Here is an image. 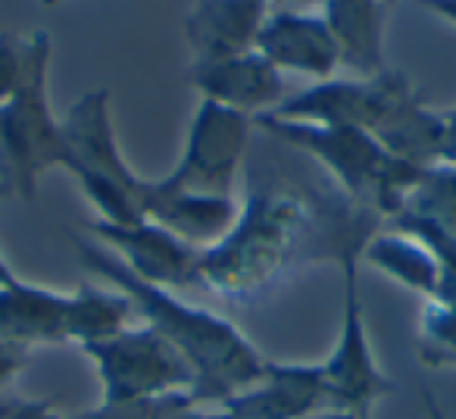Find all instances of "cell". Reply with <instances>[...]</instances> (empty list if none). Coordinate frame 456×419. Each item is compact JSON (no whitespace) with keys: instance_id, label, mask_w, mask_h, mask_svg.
<instances>
[{"instance_id":"obj_1","label":"cell","mask_w":456,"mask_h":419,"mask_svg":"<svg viewBox=\"0 0 456 419\" xmlns=\"http://www.w3.org/2000/svg\"><path fill=\"white\" fill-rule=\"evenodd\" d=\"M248 188L235 226L200 254L197 288L228 300H250L288 273L316 263L360 260L381 219L356 207L322 169L306 178L273 160L244 166Z\"/></svg>"},{"instance_id":"obj_2","label":"cell","mask_w":456,"mask_h":419,"mask_svg":"<svg viewBox=\"0 0 456 419\" xmlns=\"http://www.w3.org/2000/svg\"><path fill=\"white\" fill-rule=\"evenodd\" d=\"M69 238L76 244L82 267L126 294L134 313L144 319V325L163 335L191 363V369H194L191 398L197 407H219L222 400L250 388L263 375L269 360L228 316L188 304L182 294L169 292V288L141 282L101 242L78 235Z\"/></svg>"},{"instance_id":"obj_3","label":"cell","mask_w":456,"mask_h":419,"mask_svg":"<svg viewBox=\"0 0 456 419\" xmlns=\"http://www.w3.org/2000/svg\"><path fill=\"white\" fill-rule=\"evenodd\" d=\"M254 126L266 138L304 153L335 182L344 197L369 210L381 223H391L397 217L406 197L425 176V169L394 157L379 144V138L362 128L313 126V122H291L275 116H256Z\"/></svg>"},{"instance_id":"obj_4","label":"cell","mask_w":456,"mask_h":419,"mask_svg":"<svg viewBox=\"0 0 456 419\" xmlns=\"http://www.w3.org/2000/svg\"><path fill=\"white\" fill-rule=\"evenodd\" d=\"M69 163L66 172L78 182L88 203L97 210V223L134 226L144 217L147 178L128 166L116 138L110 91L91 88L63 116Z\"/></svg>"},{"instance_id":"obj_5","label":"cell","mask_w":456,"mask_h":419,"mask_svg":"<svg viewBox=\"0 0 456 419\" xmlns=\"http://www.w3.org/2000/svg\"><path fill=\"white\" fill-rule=\"evenodd\" d=\"M51 35L38 29L32 70L22 88L0 107V188L4 197L35 201L41 178L51 169H66L69 147H66L63 119L51 107Z\"/></svg>"},{"instance_id":"obj_6","label":"cell","mask_w":456,"mask_h":419,"mask_svg":"<svg viewBox=\"0 0 456 419\" xmlns=\"http://www.w3.org/2000/svg\"><path fill=\"white\" fill-rule=\"evenodd\" d=\"M101 382V404H138L194 391L191 363L151 325L122 329L82 348Z\"/></svg>"},{"instance_id":"obj_7","label":"cell","mask_w":456,"mask_h":419,"mask_svg":"<svg viewBox=\"0 0 456 419\" xmlns=\"http://www.w3.org/2000/svg\"><path fill=\"white\" fill-rule=\"evenodd\" d=\"M254 132V116L219 107L213 101H200L191 116L175 169L166 172L159 182L178 191H194V194L235 197L248 166Z\"/></svg>"},{"instance_id":"obj_8","label":"cell","mask_w":456,"mask_h":419,"mask_svg":"<svg viewBox=\"0 0 456 419\" xmlns=\"http://www.w3.org/2000/svg\"><path fill=\"white\" fill-rule=\"evenodd\" d=\"M356 273H360V260L341 263V325H338L335 350L325 360H319V366H322V379L329 385L331 410H344L360 419H369L372 407L381 398L397 391V385L379 366V357H375L372 341H369L360 298V275Z\"/></svg>"},{"instance_id":"obj_9","label":"cell","mask_w":456,"mask_h":419,"mask_svg":"<svg viewBox=\"0 0 456 419\" xmlns=\"http://www.w3.org/2000/svg\"><path fill=\"white\" fill-rule=\"evenodd\" d=\"M416 94V85L403 72L385 70L379 76H354V78H329L313 82L310 88L288 94L281 107H275V119L313 122V126H344L362 128L375 138L379 128L391 119V113Z\"/></svg>"},{"instance_id":"obj_10","label":"cell","mask_w":456,"mask_h":419,"mask_svg":"<svg viewBox=\"0 0 456 419\" xmlns=\"http://www.w3.org/2000/svg\"><path fill=\"white\" fill-rule=\"evenodd\" d=\"M88 229L141 282H151V285L169 288L178 294L197 288V269H200L203 251L182 242L153 219H141L134 226H110L94 219Z\"/></svg>"},{"instance_id":"obj_11","label":"cell","mask_w":456,"mask_h":419,"mask_svg":"<svg viewBox=\"0 0 456 419\" xmlns=\"http://www.w3.org/2000/svg\"><path fill=\"white\" fill-rule=\"evenodd\" d=\"M219 407L235 419H316L331 410V398L319 363L269 360L254 385Z\"/></svg>"},{"instance_id":"obj_12","label":"cell","mask_w":456,"mask_h":419,"mask_svg":"<svg viewBox=\"0 0 456 419\" xmlns=\"http://www.w3.org/2000/svg\"><path fill=\"white\" fill-rule=\"evenodd\" d=\"M256 53L266 57L285 76H306L329 82L341 70V47L322 13L310 10H269L256 38Z\"/></svg>"},{"instance_id":"obj_13","label":"cell","mask_w":456,"mask_h":419,"mask_svg":"<svg viewBox=\"0 0 456 419\" xmlns=\"http://www.w3.org/2000/svg\"><path fill=\"white\" fill-rule=\"evenodd\" d=\"M188 76L200 101H213L219 107L254 116V119L273 113L288 101L285 76L256 51L241 53V57L209 60V63H191Z\"/></svg>"},{"instance_id":"obj_14","label":"cell","mask_w":456,"mask_h":419,"mask_svg":"<svg viewBox=\"0 0 456 419\" xmlns=\"http://www.w3.org/2000/svg\"><path fill=\"white\" fill-rule=\"evenodd\" d=\"M0 341L32 350L72 344V292L20 279L0 288Z\"/></svg>"},{"instance_id":"obj_15","label":"cell","mask_w":456,"mask_h":419,"mask_svg":"<svg viewBox=\"0 0 456 419\" xmlns=\"http://www.w3.org/2000/svg\"><path fill=\"white\" fill-rule=\"evenodd\" d=\"M266 16V0H194V7L184 16V38L194 63L256 51Z\"/></svg>"},{"instance_id":"obj_16","label":"cell","mask_w":456,"mask_h":419,"mask_svg":"<svg viewBox=\"0 0 456 419\" xmlns=\"http://www.w3.org/2000/svg\"><path fill=\"white\" fill-rule=\"evenodd\" d=\"M238 210H241L238 197L194 194V191L169 188L159 178L157 182L147 178L144 217L200 251L213 248L216 242L228 235V229L238 219Z\"/></svg>"},{"instance_id":"obj_17","label":"cell","mask_w":456,"mask_h":419,"mask_svg":"<svg viewBox=\"0 0 456 419\" xmlns=\"http://www.w3.org/2000/svg\"><path fill=\"white\" fill-rule=\"evenodd\" d=\"M319 13L341 47V66L362 78L385 72V0H319Z\"/></svg>"},{"instance_id":"obj_18","label":"cell","mask_w":456,"mask_h":419,"mask_svg":"<svg viewBox=\"0 0 456 419\" xmlns=\"http://www.w3.org/2000/svg\"><path fill=\"white\" fill-rule=\"evenodd\" d=\"M360 263H369L381 275L403 285L406 292L419 294L422 300H437L444 292V275L437 267L435 254L403 232H375L362 248Z\"/></svg>"},{"instance_id":"obj_19","label":"cell","mask_w":456,"mask_h":419,"mask_svg":"<svg viewBox=\"0 0 456 419\" xmlns=\"http://www.w3.org/2000/svg\"><path fill=\"white\" fill-rule=\"evenodd\" d=\"M132 300L122 292H116L113 285L101 288L82 282L72 292V344L88 348V344H97L103 338L119 335L132 323Z\"/></svg>"},{"instance_id":"obj_20","label":"cell","mask_w":456,"mask_h":419,"mask_svg":"<svg viewBox=\"0 0 456 419\" xmlns=\"http://www.w3.org/2000/svg\"><path fill=\"white\" fill-rule=\"evenodd\" d=\"M400 213H410L456 235V166L437 163L425 169L422 182L412 188Z\"/></svg>"},{"instance_id":"obj_21","label":"cell","mask_w":456,"mask_h":419,"mask_svg":"<svg viewBox=\"0 0 456 419\" xmlns=\"http://www.w3.org/2000/svg\"><path fill=\"white\" fill-rule=\"evenodd\" d=\"M416 348L425 369H456V304L425 300L419 313Z\"/></svg>"},{"instance_id":"obj_22","label":"cell","mask_w":456,"mask_h":419,"mask_svg":"<svg viewBox=\"0 0 456 419\" xmlns=\"http://www.w3.org/2000/svg\"><path fill=\"white\" fill-rule=\"evenodd\" d=\"M387 226H391L394 232L412 235L416 242H422L425 248L435 254L437 267H441V275H444V292L437 300L456 304V235H450V232L437 229V226L425 223V219H419V217H410V213H397Z\"/></svg>"},{"instance_id":"obj_23","label":"cell","mask_w":456,"mask_h":419,"mask_svg":"<svg viewBox=\"0 0 456 419\" xmlns=\"http://www.w3.org/2000/svg\"><path fill=\"white\" fill-rule=\"evenodd\" d=\"M35 47H38V32H32L28 38L0 32V107L22 88L28 70H32Z\"/></svg>"},{"instance_id":"obj_24","label":"cell","mask_w":456,"mask_h":419,"mask_svg":"<svg viewBox=\"0 0 456 419\" xmlns=\"http://www.w3.org/2000/svg\"><path fill=\"white\" fill-rule=\"evenodd\" d=\"M191 404H194L191 394H172V398L138 400V404H97L94 410H85L78 416L66 419H172Z\"/></svg>"},{"instance_id":"obj_25","label":"cell","mask_w":456,"mask_h":419,"mask_svg":"<svg viewBox=\"0 0 456 419\" xmlns=\"http://www.w3.org/2000/svg\"><path fill=\"white\" fill-rule=\"evenodd\" d=\"M26 363H28V350L0 341V391H7V388L20 379V373L26 369Z\"/></svg>"},{"instance_id":"obj_26","label":"cell","mask_w":456,"mask_h":419,"mask_svg":"<svg viewBox=\"0 0 456 419\" xmlns=\"http://www.w3.org/2000/svg\"><path fill=\"white\" fill-rule=\"evenodd\" d=\"M10 419H66V416L53 413V407L45 404V400H26L22 398V404L16 407V413Z\"/></svg>"},{"instance_id":"obj_27","label":"cell","mask_w":456,"mask_h":419,"mask_svg":"<svg viewBox=\"0 0 456 419\" xmlns=\"http://www.w3.org/2000/svg\"><path fill=\"white\" fill-rule=\"evenodd\" d=\"M172 419H235V416H228L222 407H197V404H191V407H184L182 413H175Z\"/></svg>"},{"instance_id":"obj_28","label":"cell","mask_w":456,"mask_h":419,"mask_svg":"<svg viewBox=\"0 0 456 419\" xmlns=\"http://www.w3.org/2000/svg\"><path fill=\"white\" fill-rule=\"evenodd\" d=\"M428 13L441 16L444 22H450V26L456 29V0H419Z\"/></svg>"},{"instance_id":"obj_29","label":"cell","mask_w":456,"mask_h":419,"mask_svg":"<svg viewBox=\"0 0 456 419\" xmlns=\"http://www.w3.org/2000/svg\"><path fill=\"white\" fill-rule=\"evenodd\" d=\"M444 122H447V151H444V163L456 166V107L450 113H444Z\"/></svg>"},{"instance_id":"obj_30","label":"cell","mask_w":456,"mask_h":419,"mask_svg":"<svg viewBox=\"0 0 456 419\" xmlns=\"http://www.w3.org/2000/svg\"><path fill=\"white\" fill-rule=\"evenodd\" d=\"M422 407H425V416L428 419H447V413L441 410V404H437V398L428 391V388H422Z\"/></svg>"},{"instance_id":"obj_31","label":"cell","mask_w":456,"mask_h":419,"mask_svg":"<svg viewBox=\"0 0 456 419\" xmlns=\"http://www.w3.org/2000/svg\"><path fill=\"white\" fill-rule=\"evenodd\" d=\"M269 10H306L319 7V0H266Z\"/></svg>"},{"instance_id":"obj_32","label":"cell","mask_w":456,"mask_h":419,"mask_svg":"<svg viewBox=\"0 0 456 419\" xmlns=\"http://www.w3.org/2000/svg\"><path fill=\"white\" fill-rule=\"evenodd\" d=\"M20 404H22V398H16V394H10V391H0V419L13 416Z\"/></svg>"},{"instance_id":"obj_33","label":"cell","mask_w":456,"mask_h":419,"mask_svg":"<svg viewBox=\"0 0 456 419\" xmlns=\"http://www.w3.org/2000/svg\"><path fill=\"white\" fill-rule=\"evenodd\" d=\"M20 282V275H16V269L10 267V260L4 254H0V288L4 285H16Z\"/></svg>"},{"instance_id":"obj_34","label":"cell","mask_w":456,"mask_h":419,"mask_svg":"<svg viewBox=\"0 0 456 419\" xmlns=\"http://www.w3.org/2000/svg\"><path fill=\"white\" fill-rule=\"evenodd\" d=\"M316 419H360V416H354V413H344V410H325V413H319Z\"/></svg>"},{"instance_id":"obj_35","label":"cell","mask_w":456,"mask_h":419,"mask_svg":"<svg viewBox=\"0 0 456 419\" xmlns=\"http://www.w3.org/2000/svg\"><path fill=\"white\" fill-rule=\"evenodd\" d=\"M45 7H57V4H63V0H41Z\"/></svg>"}]
</instances>
